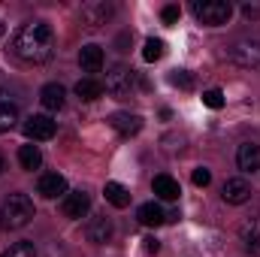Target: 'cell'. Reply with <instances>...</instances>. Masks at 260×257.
<instances>
[{
  "label": "cell",
  "mask_w": 260,
  "mask_h": 257,
  "mask_svg": "<svg viewBox=\"0 0 260 257\" xmlns=\"http://www.w3.org/2000/svg\"><path fill=\"white\" fill-rule=\"evenodd\" d=\"M21 130L30 142H43V139H52L58 133V121H52L49 115H30V118H24Z\"/></svg>",
  "instance_id": "6"
},
{
  "label": "cell",
  "mask_w": 260,
  "mask_h": 257,
  "mask_svg": "<svg viewBox=\"0 0 260 257\" xmlns=\"http://www.w3.org/2000/svg\"><path fill=\"white\" fill-rule=\"evenodd\" d=\"M170 82H173L176 88H185V91L194 88V76H191L188 70H173V73H170Z\"/></svg>",
  "instance_id": "25"
},
{
  "label": "cell",
  "mask_w": 260,
  "mask_h": 257,
  "mask_svg": "<svg viewBox=\"0 0 260 257\" xmlns=\"http://www.w3.org/2000/svg\"><path fill=\"white\" fill-rule=\"evenodd\" d=\"M103 194H106V200H109L115 209H127L130 206V191L124 188V185H118V182H106Z\"/></svg>",
  "instance_id": "21"
},
{
  "label": "cell",
  "mask_w": 260,
  "mask_h": 257,
  "mask_svg": "<svg viewBox=\"0 0 260 257\" xmlns=\"http://www.w3.org/2000/svg\"><path fill=\"white\" fill-rule=\"evenodd\" d=\"M18 164H21V170H40V164H43V151H40V145H34V142H27V145H21L18 148Z\"/></svg>",
  "instance_id": "20"
},
{
  "label": "cell",
  "mask_w": 260,
  "mask_h": 257,
  "mask_svg": "<svg viewBox=\"0 0 260 257\" xmlns=\"http://www.w3.org/2000/svg\"><path fill=\"white\" fill-rule=\"evenodd\" d=\"M242 245H245V251H260V221H248L245 227H242Z\"/></svg>",
  "instance_id": "22"
},
{
  "label": "cell",
  "mask_w": 260,
  "mask_h": 257,
  "mask_svg": "<svg viewBox=\"0 0 260 257\" xmlns=\"http://www.w3.org/2000/svg\"><path fill=\"white\" fill-rule=\"evenodd\" d=\"M136 221L139 224H145V227H160L164 221H167V212H164V206L160 203H142L139 209H136Z\"/></svg>",
  "instance_id": "14"
},
{
  "label": "cell",
  "mask_w": 260,
  "mask_h": 257,
  "mask_svg": "<svg viewBox=\"0 0 260 257\" xmlns=\"http://www.w3.org/2000/svg\"><path fill=\"white\" fill-rule=\"evenodd\" d=\"M37 209H34V200L27 194H9L0 206V227L3 230H21L34 221Z\"/></svg>",
  "instance_id": "2"
},
{
  "label": "cell",
  "mask_w": 260,
  "mask_h": 257,
  "mask_svg": "<svg viewBox=\"0 0 260 257\" xmlns=\"http://www.w3.org/2000/svg\"><path fill=\"white\" fill-rule=\"evenodd\" d=\"M3 30H6V27H3V21H0V37H3Z\"/></svg>",
  "instance_id": "31"
},
{
  "label": "cell",
  "mask_w": 260,
  "mask_h": 257,
  "mask_svg": "<svg viewBox=\"0 0 260 257\" xmlns=\"http://www.w3.org/2000/svg\"><path fill=\"white\" fill-rule=\"evenodd\" d=\"M79 67L85 70V73H100L103 70V49L100 46H82V52H79Z\"/></svg>",
  "instance_id": "17"
},
{
  "label": "cell",
  "mask_w": 260,
  "mask_h": 257,
  "mask_svg": "<svg viewBox=\"0 0 260 257\" xmlns=\"http://www.w3.org/2000/svg\"><path fill=\"white\" fill-rule=\"evenodd\" d=\"M242 15H245V18H257L260 15V3H245V6H242Z\"/></svg>",
  "instance_id": "29"
},
{
  "label": "cell",
  "mask_w": 260,
  "mask_h": 257,
  "mask_svg": "<svg viewBox=\"0 0 260 257\" xmlns=\"http://www.w3.org/2000/svg\"><path fill=\"white\" fill-rule=\"evenodd\" d=\"M236 164L242 173H257L260 170V145L257 142H242L236 151Z\"/></svg>",
  "instance_id": "11"
},
{
  "label": "cell",
  "mask_w": 260,
  "mask_h": 257,
  "mask_svg": "<svg viewBox=\"0 0 260 257\" xmlns=\"http://www.w3.org/2000/svg\"><path fill=\"white\" fill-rule=\"evenodd\" d=\"M61 209H64L67 218H73V221L85 218V215L91 212V194H88V191H67Z\"/></svg>",
  "instance_id": "8"
},
{
  "label": "cell",
  "mask_w": 260,
  "mask_h": 257,
  "mask_svg": "<svg viewBox=\"0 0 260 257\" xmlns=\"http://www.w3.org/2000/svg\"><path fill=\"white\" fill-rule=\"evenodd\" d=\"M40 103H43L49 112H58V109H64V103H67L64 85H58V82H49V85H43V91H40Z\"/></svg>",
  "instance_id": "12"
},
{
  "label": "cell",
  "mask_w": 260,
  "mask_h": 257,
  "mask_svg": "<svg viewBox=\"0 0 260 257\" xmlns=\"http://www.w3.org/2000/svg\"><path fill=\"white\" fill-rule=\"evenodd\" d=\"M203 106H209V109H221V106H224V94H221V88H209V91L203 94Z\"/></svg>",
  "instance_id": "26"
},
{
  "label": "cell",
  "mask_w": 260,
  "mask_h": 257,
  "mask_svg": "<svg viewBox=\"0 0 260 257\" xmlns=\"http://www.w3.org/2000/svg\"><path fill=\"white\" fill-rule=\"evenodd\" d=\"M151 191L157 194L160 200L173 203V200H179V194H182V188H179V182H176L173 176H154V182H151Z\"/></svg>",
  "instance_id": "18"
},
{
  "label": "cell",
  "mask_w": 260,
  "mask_h": 257,
  "mask_svg": "<svg viewBox=\"0 0 260 257\" xmlns=\"http://www.w3.org/2000/svg\"><path fill=\"white\" fill-rule=\"evenodd\" d=\"M37 194H43L46 200H58V197H67V179L61 176V173H46V176H40Z\"/></svg>",
  "instance_id": "10"
},
{
  "label": "cell",
  "mask_w": 260,
  "mask_h": 257,
  "mask_svg": "<svg viewBox=\"0 0 260 257\" xmlns=\"http://www.w3.org/2000/svg\"><path fill=\"white\" fill-rule=\"evenodd\" d=\"M15 121H18V106H15V100L0 88V133H9V130L15 127Z\"/></svg>",
  "instance_id": "15"
},
{
  "label": "cell",
  "mask_w": 260,
  "mask_h": 257,
  "mask_svg": "<svg viewBox=\"0 0 260 257\" xmlns=\"http://www.w3.org/2000/svg\"><path fill=\"white\" fill-rule=\"evenodd\" d=\"M251 194L254 191H251V185L245 179H227L224 188H221V200L230 203V206H242V203L251 200Z\"/></svg>",
  "instance_id": "9"
},
{
  "label": "cell",
  "mask_w": 260,
  "mask_h": 257,
  "mask_svg": "<svg viewBox=\"0 0 260 257\" xmlns=\"http://www.w3.org/2000/svg\"><path fill=\"white\" fill-rule=\"evenodd\" d=\"M112 233H115V224L109 218H94L88 224V242H94V245H106L112 239Z\"/></svg>",
  "instance_id": "16"
},
{
  "label": "cell",
  "mask_w": 260,
  "mask_h": 257,
  "mask_svg": "<svg viewBox=\"0 0 260 257\" xmlns=\"http://www.w3.org/2000/svg\"><path fill=\"white\" fill-rule=\"evenodd\" d=\"M100 94H103V82H100V79L85 76V79H79V82H76V97H79V100L91 103V100H97Z\"/></svg>",
  "instance_id": "19"
},
{
  "label": "cell",
  "mask_w": 260,
  "mask_h": 257,
  "mask_svg": "<svg viewBox=\"0 0 260 257\" xmlns=\"http://www.w3.org/2000/svg\"><path fill=\"white\" fill-rule=\"evenodd\" d=\"M109 124L118 130L121 136H136L142 130V115H136V112H115L109 118Z\"/></svg>",
  "instance_id": "13"
},
{
  "label": "cell",
  "mask_w": 260,
  "mask_h": 257,
  "mask_svg": "<svg viewBox=\"0 0 260 257\" xmlns=\"http://www.w3.org/2000/svg\"><path fill=\"white\" fill-rule=\"evenodd\" d=\"M0 170H3V154H0Z\"/></svg>",
  "instance_id": "32"
},
{
  "label": "cell",
  "mask_w": 260,
  "mask_h": 257,
  "mask_svg": "<svg viewBox=\"0 0 260 257\" xmlns=\"http://www.w3.org/2000/svg\"><path fill=\"white\" fill-rule=\"evenodd\" d=\"M112 15H115V6L106 3V0H91V3L82 6V21H85L88 27H100V24H106Z\"/></svg>",
  "instance_id": "7"
},
{
  "label": "cell",
  "mask_w": 260,
  "mask_h": 257,
  "mask_svg": "<svg viewBox=\"0 0 260 257\" xmlns=\"http://www.w3.org/2000/svg\"><path fill=\"white\" fill-rule=\"evenodd\" d=\"M157 248H160V245H157V239H154V236H148V239H145V251H148V254H157Z\"/></svg>",
  "instance_id": "30"
},
{
  "label": "cell",
  "mask_w": 260,
  "mask_h": 257,
  "mask_svg": "<svg viewBox=\"0 0 260 257\" xmlns=\"http://www.w3.org/2000/svg\"><path fill=\"white\" fill-rule=\"evenodd\" d=\"M191 179H194V185H197V188H206V185L212 182V173H209L206 167H197V170H194V176H191Z\"/></svg>",
  "instance_id": "27"
},
{
  "label": "cell",
  "mask_w": 260,
  "mask_h": 257,
  "mask_svg": "<svg viewBox=\"0 0 260 257\" xmlns=\"http://www.w3.org/2000/svg\"><path fill=\"white\" fill-rule=\"evenodd\" d=\"M164 49H167V46H164V40H154V37H151V40H145L142 58H145L148 64H151V61H160V58H164Z\"/></svg>",
  "instance_id": "23"
},
{
  "label": "cell",
  "mask_w": 260,
  "mask_h": 257,
  "mask_svg": "<svg viewBox=\"0 0 260 257\" xmlns=\"http://www.w3.org/2000/svg\"><path fill=\"white\" fill-rule=\"evenodd\" d=\"M179 15H182V9H179V6H167V9H164V21H167V24H176V21H179Z\"/></svg>",
  "instance_id": "28"
},
{
  "label": "cell",
  "mask_w": 260,
  "mask_h": 257,
  "mask_svg": "<svg viewBox=\"0 0 260 257\" xmlns=\"http://www.w3.org/2000/svg\"><path fill=\"white\" fill-rule=\"evenodd\" d=\"M109 94H115V97H127L130 91L136 88V73L130 70V67H112L109 73H106V85H103Z\"/></svg>",
  "instance_id": "4"
},
{
  "label": "cell",
  "mask_w": 260,
  "mask_h": 257,
  "mask_svg": "<svg viewBox=\"0 0 260 257\" xmlns=\"http://www.w3.org/2000/svg\"><path fill=\"white\" fill-rule=\"evenodd\" d=\"M230 58L245 70H260V40H236L230 46Z\"/></svg>",
  "instance_id": "5"
},
{
  "label": "cell",
  "mask_w": 260,
  "mask_h": 257,
  "mask_svg": "<svg viewBox=\"0 0 260 257\" xmlns=\"http://www.w3.org/2000/svg\"><path fill=\"white\" fill-rule=\"evenodd\" d=\"M12 49L24 64H46L55 55V30L46 21H27L18 27Z\"/></svg>",
  "instance_id": "1"
},
{
  "label": "cell",
  "mask_w": 260,
  "mask_h": 257,
  "mask_svg": "<svg viewBox=\"0 0 260 257\" xmlns=\"http://www.w3.org/2000/svg\"><path fill=\"white\" fill-rule=\"evenodd\" d=\"M0 257H37V248L30 242H15V245H9Z\"/></svg>",
  "instance_id": "24"
},
{
  "label": "cell",
  "mask_w": 260,
  "mask_h": 257,
  "mask_svg": "<svg viewBox=\"0 0 260 257\" xmlns=\"http://www.w3.org/2000/svg\"><path fill=\"white\" fill-rule=\"evenodd\" d=\"M191 12L197 15V21H203L209 27H221V24L230 21L233 6H230V0H194Z\"/></svg>",
  "instance_id": "3"
}]
</instances>
